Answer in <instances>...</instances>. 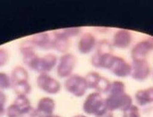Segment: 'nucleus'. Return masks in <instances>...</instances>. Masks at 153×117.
Here are the masks:
<instances>
[{"label": "nucleus", "mask_w": 153, "mask_h": 117, "mask_svg": "<svg viewBox=\"0 0 153 117\" xmlns=\"http://www.w3.org/2000/svg\"><path fill=\"white\" fill-rule=\"evenodd\" d=\"M6 113L7 117H37L35 109L27 96H17Z\"/></svg>", "instance_id": "1"}, {"label": "nucleus", "mask_w": 153, "mask_h": 117, "mask_svg": "<svg viewBox=\"0 0 153 117\" xmlns=\"http://www.w3.org/2000/svg\"><path fill=\"white\" fill-rule=\"evenodd\" d=\"M83 110L88 115L97 116L107 111L106 98L94 91L88 95L83 104Z\"/></svg>", "instance_id": "2"}, {"label": "nucleus", "mask_w": 153, "mask_h": 117, "mask_svg": "<svg viewBox=\"0 0 153 117\" xmlns=\"http://www.w3.org/2000/svg\"><path fill=\"white\" fill-rule=\"evenodd\" d=\"M64 86L68 93L76 98L83 97L88 89L85 77L79 74H73L67 78Z\"/></svg>", "instance_id": "3"}, {"label": "nucleus", "mask_w": 153, "mask_h": 117, "mask_svg": "<svg viewBox=\"0 0 153 117\" xmlns=\"http://www.w3.org/2000/svg\"><path fill=\"white\" fill-rule=\"evenodd\" d=\"M107 110L113 113L119 110L124 112L133 105V100L127 92L117 95H108L106 98Z\"/></svg>", "instance_id": "4"}, {"label": "nucleus", "mask_w": 153, "mask_h": 117, "mask_svg": "<svg viewBox=\"0 0 153 117\" xmlns=\"http://www.w3.org/2000/svg\"><path fill=\"white\" fill-rule=\"evenodd\" d=\"M76 57L71 53L63 54L60 57L56 67L57 75L60 78H68L73 74L76 65Z\"/></svg>", "instance_id": "5"}, {"label": "nucleus", "mask_w": 153, "mask_h": 117, "mask_svg": "<svg viewBox=\"0 0 153 117\" xmlns=\"http://www.w3.org/2000/svg\"><path fill=\"white\" fill-rule=\"evenodd\" d=\"M88 89L96 90L100 94L108 93L111 86V81L96 72H90L85 76Z\"/></svg>", "instance_id": "6"}, {"label": "nucleus", "mask_w": 153, "mask_h": 117, "mask_svg": "<svg viewBox=\"0 0 153 117\" xmlns=\"http://www.w3.org/2000/svg\"><path fill=\"white\" fill-rule=\"evenodd\" d=\"M36 82L38 88L48 94H57L62 88L60 81L48 73L39 74L37 78Z\"/></svg>", "instance_id": "7"}, {"label": "nucleus", "mask_w": 153, "mask_h": 117, "mask_svg": "<svg viewBox=\"0 0 153 117\" xmlns=\"http://www.w3.org/2000/svg\"><path fill=\"white\" fill-rule=\"evenodd\" d=\"M153 50V37L140 40L135 45L131 50L132 60L146 59V57Z\"/></svg>", "instance_id": "8"}, {"label": "nucleus", "mask_w": 153, "mask_h": 117, "mask_svg": "<svg viewBox=\"0 0 153 117\" xmlns=\"http://www.w3.org/2000/svg\"><path fill=\"white\" fill-rule=\"evenodd\" d=\"M131 66L130 76L133 80L137 81H143L150 76L151 69L149 63L146 59L133 61Z\"/></svg>", "instance_id": "9"}, {"label": "nucleus", "mask_w": 153, "mask_h": 117, "mask_svg": "<svg viewBox=\"0 0 153 117\" xmlns=\"http://www.w3.org/2000/svg\"><path fill=\"white\" fill-rule=\"evenodd\" d=\"M33 45L29 40L24 41L20 45V53L22 55L23 62L30 69L35 71L39 57L35 51Z\"/></svg>", "instance_id": "10"}, {"label": "nucleus", "mask_w": 153, "mask_h": 117, "mask_svg": "<svg viewBox=\"0 0 153 117\" xmlns=\"http://www.w3.org/2000/svg\"><path fill=\"white\" fill-rule=\"evenodd\" d=\"M109 70L117 77L124 78L130 76L131 66L123 57L114 56L113 63Z\"/></svg>", "instance_id": "11"}, {"label": "nucleus", "mask_w": 153, "mask_h": 117, "mask_svg": "<svg viewBox=\"0 0 153 117\" xmlns=\"http://www.w3.org/2000/svg\"><path fill=\"white\" fill-rule=\"evenodd\" d=\"M71 46V39L62 34L60 30L53 32L52 35V49L58 53H68Z\"/></svg>", "instance_id": "12"}, {"label": "nucleus", "mask_w": 153, "mask_h": 117, "mask_svg": "<svg viewBox=\"0 0 153 117\" xmlns=\"http://www.w3.org/2000/svg\"><path fill=\"white\" fill-rule=\"evenodd\" d=\"M58 61L56 56L52 53H48L39 58L35 71L39 74L48 73L57 65Z\"/></svg>", "instance_id": "13"}, {"label": "nucleus", "mask_w": 153, "mask_h": 117, "mask_svg": "<svg viewBox=\"0 0 153 117\" xmlns=\"http://www.w3.org/2000/svg\"><path fill=\"white\" fill-rule=\"evenodd\" d=\"M114 56L113 53H102L96 51L91 57V64L98 69H108L113 63Z\"/></svg>", "instance_id": "14"}, {"label": "nucleus", "mask_w": 153, "mask_h": 117, "mask_svg": "<svg viewBox=\"0 0 153 117\" xmlns=\"http://www.w3.org/2000/svg\"><path fill=\"white\" fill-rule=\"evenodd\" d=\"M56 108L55 101L50 97H43L38 101L35 109L37 117H48L53 114Z\"/></svg>", "instance_id": "15"}, {"label": "nucleus", "mask_w": 153, "mask_h": 117, "mask_svg": "<svg viewBox=\"0 0 153 117\" xmlns=\"http://www.w3.org/2000/svg\"><path fill=\"white\" fill-rule=\"evenodd\" d=\"M97 41L95 36L90 32H85L81 35L77 43V49L81 54L87 55L95 49Z\"/></svg>", "instance_id": "16"}, {"label": "nucleus", "mask_w": 153, "mask_h": 117, "mask_svg": "<svg viewBox=\"0 0 153 117\" xmlns=\"http://www.w3.org/2000/svg\"><path fill=\"white\" fill-rule=\"evenodd\" d=\"M131 32L127 30L120 29L114 33L112 45L118 49H125L128 48L132 42Z\"/></svg>", "instance_id": "17"}, {"label": "nucleus", "mask_w": 153, "mask_h": 117, "mask_svg": "<svg viewBox=\"0 0 153 117\" xmlns=\"http://www.w3.org/2000/svg\"><path fill=\"white\" fill-rule=\"evenodd\" d=\"M29 40L34 47H36L45 50L52 49V36L47 32L35 34Z\"/></svg>", "instance_id": "18"}, {"label": "nucleus", "mask_w": 153, "mask_h": 117, "mask_svg": "<svg viewBox=\"0 0 153 117\" xmlns=\"http://www.w3.org/2000/svg\"><path fill=\"white\" fill-rule=\"evenodd\" d=\"M135 100L137 105L140 106L153 103V87L137 90L135 94Z\"/></svg>", "instance_id": "19"}, {"label": "nucleus", "mask_w": 153, "mask_h": 117, "mask_svg": "<svg viewBox=\"0 0 153 117\" xmlns=\"http://www.w3.org/2000/svg\"><path fill=\"white\" fill-rule=\"evenodd\" d=\"M10 78L13 85L22 81H29V73L25 67L22 66H16L12 70Z\"/></svg>", "instance_id": "20"}, {"label": "nucleus", "mask_w": 153, "mask_h": 117, "mask_svg": "<svg viewBox=\"0 0 153 117\" xmlns=\"http://www.w3.org/2000/svg\"><path fill=\"white\" fill-rule=\"evenodd\" d=\"M12 88L17 96H28L31 91V86L29 81H22L12 85Z\"/></svg>", "instance_id": "21"}, {"label": "nucleus", "mask_w": 153, "mask_h": 117, "mask_svg": "<svg viewBox=\"0 0 153 117\" xmlns=\"http://www.w3.org/2000/svg\"><path fill=\"white\" fill-rule=\"evenodd\" d=\"M126 92V85L123 81L114 80L111 83V86L108 90V95H117Z\"/></svg>", "instance_id": "22"}, {"label": "nucleus", "mask_w": 153, "mask_h": 117, "mask_svg": "<svg viewBox=\"0 0 153 117\" xmlns=\"http://www.w3.org/2000/svg\"><path fill=\"white\" fill-rule=\"evenodd\" d=\"M12 86V80L6 73L0 72V90H8Z\"/></svg>", "instance_id": "23"}, {"label": "nucleus", "mask_w": 153, "mask_h": 117, "mask_svg": "<svg viewBox=\"0 0 153 117\" xmlns=\"http://www.w3.org/2000/svg\"><path fill=\"white\" fill-rule=\"evenodd\" d=\"M123 113V117H141L139 108L136 105H132Z\"/></svg>", "instance_id": "24"}, {"label": "nucleus", "mask_w": 153, "mask_h": 117, "mask_svg": "<svg viewBox=\"0 0 153 117\" xmlns=\"http://www.w3.org/2000/svg\"><path fill=\"white\" fill-rule=\"evenodd\" d=\"M61 32L62 33L65 35V36H67V37L71 38L74 37H76L77 36V35L79 34L80 32H81V29L80 28H68V29H61L60 30Z\"/></svg>", "instance_id": "25"}, {"label": "nucleus", "mask_w": 153, "mask_h": 117, "mask_svg": "<svg viewBox=\"0 0 153 117\" xmlns=\"http://www.w3.org/2000/svg\"><path fill=\"white\" fill-rule=\"evenodd\" d=\"M10 58L9 53L4 48H0V67L6 65Z\"/></svg>", "instance_id": "26"}, {"label": "nucleus", "mask_w": 153, "mask_h": 117, "mask_svg": "<svg viewBox=\"0 0 153 117\" xmlns=\"http://www.w3.org/2000/svg\"><path fill=\"white\" fill-rule=\"evenodd\" d=\"M7 102V97L3 91L0 90V117L3 116L6 113L5 105Z\"/></svg>", "instance_id": "27"}, {"label": "nucleus", "mask_w": 153, "mask_h": 117, "mask_svg": "<svg viewBox=\"0 0 153 117\" xmlns=\"http://www.w3.org/2000/svg\"><path fill=\"white\" fill-rule=\"evenodd\" d=\"M95 117H114V116H113V114L112 112L107 110L105 112V113H104L102 114H100V115L95 116Z\"/></svg>", "instance_id": "28"}, {"label": "nucleus", "mask_w": 153, "mask_h": 117, "mask_svg": "<svg viewBox=\"0 0 153 117\" xmlns=\"http://www.w3.org/2000/svg\"><path fill=\"white\" fill-rule=\"evenodd\" d=\"M73 117H88L85 115H83V114H77V115L74 116Z\"/></svg>", "instance_id": "29"}, {"label": "nucleus", "mask_w": 153, "mask_h": 117, "mask_svg": "<svg viewBox=\"0 0 153 117\" xmlns=\"http://www.w3.org/2000/svg\"><path fill=\"white\" fill-rule=\"evenodd\" d=\"M48 117H61V116H58V115H55V114H53V115L50 116H48Z\"/></svg>", "instance_id": "30"}, {"label": "nucleus", "mask_w": 153, "mask_h": 117, "mask_svg": "<svg viewBox=\"0 0 153 117\" xmlns=\"http://www.w3.org/2000/svg\"><path fill=\"white\" fill-rule=\"evenodd\" d=\"M152 77H153V75H152Z\"/></svg>", "instance_id": "31"}]
</instances>
